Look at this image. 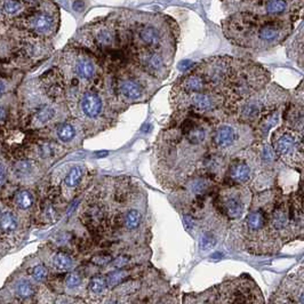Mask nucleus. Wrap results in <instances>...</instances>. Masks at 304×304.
I'll return each mask as SVG.
<instances>
[{"instance_id":"1","label":"nucleus","mask_w":304,"mask_h":304,"mask_svg":"<svg viewBox=\"0 0 304 304\" xmlns=\"http://www.w3.org/2000/svg\"><path fill=\"white\" fill-rule=\"evenodd\" d=\"M65 67L68 71L72 75L75 85L77 86L80 82H92L98 76L97 61L93 55L86 53L80 49H75L74 52H69L64 55Z\"/></svg>"},{"instance_id":"2","label":"nucleus","mask_w":304,"mask_h":304,"mask_svg":"<svg viewBox=\"0 0 304 304\" xmlns=\"http://www.w3.org/2000/svg\"><path fill=\"white\" fill-rule=\"evenodd\" d=\"M56 19L54 15V9L48 8H34L25 16L19 18V25L25 29L29 34L36 36H49L54 32L56 28Z\"/></svg>"},{"instance_id":"3","label":"nucleus","mask_w":304,"mask_h":304,"mask_svg":"<svg viewBox=\"0 0 304 304\" xmlns=\"http://www.w3.org/2000/svg\"><path fill=\"white\" fill-rule=\"evenodd\" d=\"M87 30L88 31L86 32V36H89L87 42L92 45V47L98 49L101 52L110 51L118 44L123 42L121 32L110 21H109V23L107 21H103L98 23V24L92 25Z\"/></svg>"},{"instance_id":"4","label":"nucleus","mask_w":304,"mask_h":304,"mask_svg":"<svg viewBox=\"0 0 304 304\" xmlns=\"http://www.w3.org/2000/svg\"><path fill=\"white\" fill-rule=\"evenodd\" d=\"M133 37L140 51H158L164 42L163 30L152 22L141 23L136 26Z\"/></svg>"},{"instance_id":"5","label":"nucleus","mask_w":304,"mask_h":304,"mask_svg":"<svg viewBox=\"0 0 304 304\" xmlns=\"http://www.w3.org/2000/svg\"><path fill=\"white\" fill-rule=\"evenodd\" d=\"M79 112L87 120H97L105 112L102 95L94 89H86L79 97Z\"/></svg>"},{"instance_id":"6","label":"nucleus","mask_w":304,"mask_h":304,"mask_svg":"<svg viewBox=\"0 0 304 304\" xmlns=\"http://www.w3.org/2000/svg\"><path fill=\"white\" fill-rule=\"evenodd\" d=\"M137 62L142 70L153 77H165L164 74L167 72V63L158 51H140Z\"/></svg>"},{"instance_id":"7","label":"nucleus","mask_w":304,"mask_h":304,"mask_svg":"<svg viewBox=\"0 0 304 304\" xmlns=\"http://www.w3.org/2000/svg\"><path fill=\"white\" fill-rule=\"evenodd\" d=\"M117 94L125 101L135 102L144 96L145 88L143 82L136 78V76L126 75L118 79Z\"/></svg>"},{"instance_id":"8","label":"nucleus","mask_w":304,"mask_h":304,"mask_svg":"<svg viewBox=\"0 0 304 304\" xmlns=\"http://www.w3.org/2000/svg\"><path fill=\"white\" fill-rule=\"evenodd\" d=\"M64 75L61 71L53 69L41 76L40 84L46 96L52 101H58L64 96Z\"/></svg>"},{"instance_id":"9","label":"nucleus","mask_w":304,"mask_h":304,"mask_svg":"<svg viewBox=\"0 0 304 304\" xmlns=\"http://www.w3.org/2000/svg\"><path fill=\"white\" fill-rule=\"evenodd\" d=\"M186 96L189 98L188 102H189L191 110L199 112V114L215 110L219 105V96L213 91L200 92V93H193L186 95Z\"/></svg>"},{"instance_id":"10","label":"nucleus","mask_w":304,"mask_h":304,"mask_svg":"<svg viewBox=\"0 0 304 304\" xmlns=\"http://www.w3.org/2000/svg\"><path fill=\"white\" fill-rule=\"evenodd\" d=\"M176 88L182 95H190L209 91V86H208L206 79L197 70L182 78L180 82L176 84Z\"/></svg>"},{"instance_id":"11","label":"nucleus","mask_w":304,"mask_h":304,"mask_svg":"<svg viewBox=\"0 0 304 304\" xmlns=\"http://www.w3.org/2000/svg\"><path fill=\"white\" fill-rule=\"evenodd\" d=\"M237 140V132L230 125H221L215 130L213 141L217 148L227 149L233 145Z\"/></svg>"},{"instance_id":"12","label":"nucleus","mask_w":304,"mask_h":304,"mask_svg":"<svg viewBox=\"0 0 304 304\" xmlns=\"http://www.w3.org/2000/svg\"><path fill=\"white\" fill-rule=\"evenodd\" d=\"M25 12V5L22 0H2L1 14L2 18H21Z\"/></svg>"},{"instance_id":"13","label":"nucleus","mask_w":304,"mask_h":304,"mask_svg":"<svg viewBox=\"0 0 304 304\" xmlns=\"http://www.w3.org/2000/svg\"><path fill=\"white\" fill-rule=\"evenodd\" d=\"M56 114V109L51 104H42L40 107L37 108V110L35 111L34 114V121L35 124L40 125V126H44V125H47L48 123L54 119Z\"/></svg>"},{"instance_id":"14","label":"nucleus","mask_w":304,"mask_h":304,"mask_svg":"<svg viewBox=\"0 0 304 304\" xmlns=\"http://www.w3.org/2000/svg\"><path fill=\"white\" fill-rule=\"evenodd\" d=\"M230 176L238 183H245L250 177V168L244 161H237L230 167Z\"/></svg>"},{"instance_id":"15","label":"nucleus","mask_w":304,"mask_h":304,"mask_svg":"<svg viewBox=\"0 0 304 304\" xmlns=\"http://www.w3.org/2000/svg\"><path fill=\"white\" fill-rule=\"evenodd\" d=\"M223 207L228 216L231 217V219H238L244 213V205L238 197L231 196L224 199Z\"/></svg>"},{"instance_id":"16","label":"nucleus","mask_w":304,"mask_h":304,"mask_svg":"<svg viewBox=\"0 0 304 304\" xmlns=\"http://www.w3.org/2000/svg\"><path fill=\"white\" fill-rule=\"evenodd\" d=\"M0 224H1V234L2 237L9 236V234L14 233L16 230H18L19 227V221L18 217L15 216L14 213L12 211H2L1 213V220H0Z\"/></svg>"},{"instance_id":"17","label":"nucleus","mask_w":304,"mask_h":304,"mask_svg":"<svg viewBox=\"0 0 304 304\" xmlns=\"http://www.w3.org/2000/svg\"><path fill=\"white\" fill-rule=\"evenodd\" d=\"M56 136L61 142L63 143H69L71 142L77 135V130H76V126L72 123H69V121H64V123H61L57 125L56 127Z\"/></svg>"},{"instance_id":"18","label":"nucleus","mask_w":304,"mask_h":304,"mask_svg":"<svg viewBox=\"0 0 304 304\" xmlns=\"http://www.w3.org/2000/svg\"><path fill=\"white\" fill-rule=\"evenodd\" d=\"M280 36V29L275 24H264L257 31V38L262 42H272Z\"/></svg>"},{"instance_id":"19","label":"nucleus","mask_w":304,"mask_h":304,"mask_svg":"<svg viewBox=\"0 0 304 304\" xmlns=\"http://www.w3.org/2000/svg\"><path fill=\"white\" fill-rule=\"evenodd\" d=\"M294 147H295V137L292 134L285 133L278 137L275 149L279 154L285 156V154H288L293 151Z\"/></svg>"},{"instance_id":"20","label":"nucleus","mask_w":304,"mask_h":304,"mask_svg":"<svg viewBox=\"0 0 304 304\" xmlns=\"http://www.w3.org/2000/svg\"><path fill=\"white\" fill-rule=\"evenodd\" d=\"M82 175H84V167L82 166L72 167L64 178L65 186L69 188H76L79 184V182H80Z\"/></svg>"},{"instance_id":"21","label":"nucleus","mask_w":304,"mask_h":304,"mask_svg":"<svg viewBox=\"0 0 304 304\" xmlns=\"http://www.w3.org/2000/svg\"><path fill=\"white\" fill-rule=\"evenodd\" d=\"M142 221L141 213L136 209H131L128 210L125 215L124 224L126 227L127 230H135L140 227Z\"/></svg>"},{"instance_id":"22","label":"nucleus","mask_w":304,"mask_h":304,"mask_svg":"<svg viewBox=\"0 0 304 304\" xmlns=\"http://www.w3.org/2000/svg\"><path fill=\"white\" fill-rule=\"evenodd\" d=\"M246 223L248 229L253 231H257L260 229H262V227L264 226V216L261 211H252V213L248 214L246 219Z\"/></svg>"},{"instance_id":"23","label":"nucleus","mask_w":304,"mask_h":304,"mask_svg":"<svg viewBox=\"0 0 304 304\" xmlns=\"http://www.w3.org/2000/svg\"><path fill=\"white\" fill-rule=\"evenodd\" d=\"M15 204L16 206L21 209H28L34 204V197L32 194L26 190H22L16 193L15 196Z\"/></svg>"},{"instance_id":"24","label":"nucleus","mask_w":304,"mask_h":304,"mask_svg":"<svg viewBox=\"0 0 304 304\" xmlns=\"http://www.w3.org/2000/svg\"><path fill=\"white\" fill-rule=\"evenodd\" d=\"M287 2L285 0H267L266 11L267 14L279 15L286 11Z\"/></svg>"},{"instance_id":"25","label":"nucleus","mask_w":304,"mask_h":304,"mask_svg":"<svg viewBox=\"0 0 304 304\" xmlns=\"http://www.w3.org/2000/svg\"><path fill=\"white\" fill-rule=\"evenodd\" d=\"M15 290H16V294H18L19 297H21V299L30 297L35 292L32 284L30 283L29 280H25V279H22V280H19V282H18L15 287Z\"/></svg>"},{"instance_id":"26","label":"nucleus","mask_w":304,"mask_h":304,"mask_svg":"<svg viewBox=\"0 0 304 304\" xmlns=\"http://www.w3.org/2000/svg\"><path fill=\"white\" fill-rule=\"evenodd\" d=\"M53 264L59 270H69L72 266V259L65 253H57L53 259Z\"/></svg>"},{"instance_id":"27","label":"nucleus","mask_w":304,"mask_h":304,"mask_svg":"<svg viewBox=\"0 0 304 304\" xmlns=\"http://www.w3.org/2000/svg\"><path fill=\"white\" fill-rule=\"evenodd\" d=\"M108 286V279H105L102 276H95L91 279L89 283V289L92 290L94 294H100L107 288Z\"/></svg>"},{"instance_id":"28","label":"nucleus","mask_w":304,"mask_h":304,"mask_svg":"<svg viewBox=\"0 0 304 304\" xmlns=\"http://www.w3.org/2000/svg\"><path fill=\"white\" fill-rule=\"evenodd\" d=\"M32 168H34V165H32L31 161H19L15 166V173L19 176H26V175L31 173Z\"/></svg>"},{"instance_id":"29","label":"nucleus","mask_w":304,"mask_h":304,"mask_svg":"<svg viewBox=\"0 0 304 304\" xmlns=\"http://www.w3.org/2000/svg\"><path fill=\"white\" fill-rule=\"evenodd\" d=\"M216 244V238L213 236L211 233H205L203 238L200 239V248L203 250H207L213 248Z\"/></svg>"},{"instance_id":"30","label":"nucleus","mask_w":304,"mask_h":304,"mask_svg":"<svg viewBox=\"0 0 304 304\" xmlns=\"http://www.w3.org/2000/svg\"><path fill=\"white\" fill-rule=\"evenodd\" d=\"M47 275H48L47 267H46L44 264H38V266H36L34 267V271H32V276H34V278L37 280V282H44Z\"/></svg>"},{"instance_id":"31","label":"nucleus","mask_w":304,"mask_h":304,"mask_svg":"<svg viewBox=\"0 0 304 304\" xmlns=\"http://www.w3.org/2000/svg\"><path fill=\"white\" fill-rule=\"evenodd\" d=\"M272 223L277 229H283L287 224V217L283 211H277V213H275V215H273Z\"/></svg>"},{"instance_id":"32","label":"nucleus","mask_w":304,"mask_h":304,"mask_svg":"<svg viewBox=\"0 0 304 304\" xmlns=\"http://www.w3.org/2000/svg\"><path fill=\"white\" fill-rule=\"evenodd\" d=\"M65 283L69 287L71 288H75V287H78L81 284V276L77 272H71L67 276V279H65Z\"/></svg>"},{"instance_id":"33","label":"nucleus","mask_w":304,"mask_h":304,"mask_svg":"<svg viewBox=\"0 0 304 304\" xmlns=\"http://www.w3.org/2000/svg\"><path fill=\"white\" fill-rule=\"evenodd\" d=\"M206 187H207V183L204 178H198V180H194L192 182V186H191L192 190L196 193H201L205 189H206Z\"/></svg>"},{"instance_id":"34","label":"nucleus","mask_w":304,"mask_h":304,"mask_svg":"<svg viewBox=\"0 0 304 304\" xmlns=\"http://www.w3.org/2000/svg\"><path fill=\"white\" fill-rule=\"evenodd\" d=\"M262 157L266 161H272L275 159V151L269 147H264L262 151Z\"/></svg>"},{"instance_id":"35","label":"nucleus","mask_w":304,"mask_h":304,"mask_svg":"<svg viewBox=\"0 0 304 304\" xmlns=\"http://www.w3.org/2000/svg\"><path fill=\"white\" fill-rule=\"evenodd\" d=\"M183 226L184 228H186L187 231H191L193 229L194 227V222H193V219L189 215H184L183 216Z\"/></svg>"},{"instance_id":"36","label":"nucleus","mask_w":304,"mask_h":304,"mask_svg":"<svg viewBox=\"0 0 304 304\" xmlns=\"http://www.w3.org/2000/svg\"><path fill=\"white\" fill-rule=\"evenodd\" d=\"M111 261L110 256H98V257H94L93 262L97 266H104V264L109 263Z\"/></svg>"},{"instance_id":"37","label":"nucleus","mask_w":304,"mask_h":304,"mask_svg":"<svg viewBox=\"0 0 304 304\" xmlns=\"http://www.w3.org/2000/svg\"><path fill=\"white\" fill-rule=\"evenodd\" d=\"M193 65H194L193 62H191V61H182L180 65H178V69H180L182 72H187V71H189Z\"/></svg>"},{"instance_id":"38","label":"nucleus","mask_w":304,"mask_h":304,"mask_svg":"<svg viewBox=\"0 0 304 304\" xmlns=\"http://www.w3.org/2000/svg\"><path fill=\"white\" fill-rule=\"evenodd\" d=\"M300 303L304 304V292L302 293V295H301V297H300Z\"/></svg>"},{"instance_id":"39","label":"nucleus","mask_w":304,"mask_h":304,"mask_svg":"<svg viewBox=\"0 0 304 304\" xmlns=\"http://www.w3.org/2000/svg\"><path fill=\"white\" fill-rule=\"evenodd\" d=\"M303 144H304V134H303Z\"/></svg>"}]
</instances>
